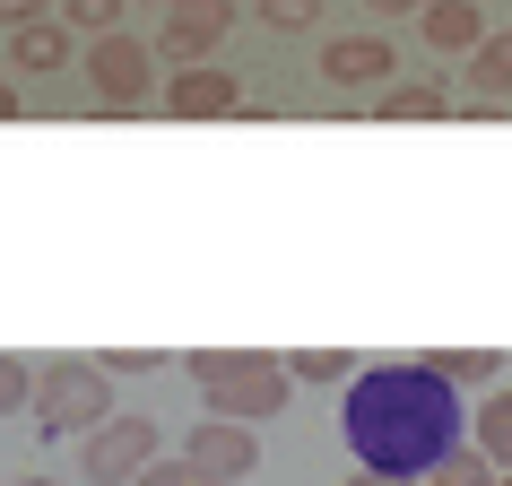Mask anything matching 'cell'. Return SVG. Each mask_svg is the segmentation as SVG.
Segmentation results:
<instances>
[{
    "label": "cell",
    "instance_id": "27",
    "mask_svg": "<svg viewBox=\"0 0 512 486\" xmlns=\"http://www.w3.org/2000/svg\"><path fill=\"white\" fill-rule=\"evenodd\" d=\"M18 486H61V478H18Z\"/></svg>",
    "mask_w": 512,
    "mask_h": 486
},
{
    "label": "cell",
    "instance_id": "24",
    "mask_svg": "<svg viewBox=\"0 0 512 486\" xmlns=\"http://www.w3.org/2000/svg\"><path fill=\"white\" fill-rule=\"evenodd\" d=\"M365 9H374L382 27H391V18H417V9H426V0H365Z\"/></svg>",
    "mask_w": 512,
    "mask_h": 486
},
{
    "label": "cell",
    "instance_id": "21",
    "mask_svg": "<svg viewBox=\"0 0 512 486\" xmlns=\"http://www.w3.org/2000/svg\"><path fill=\"white\" fill-rule=\"evenodd\" d=\"M131 486H209V478H200L191 460H165V452H157V460H148V469H139Z\"/></svg>",
    "mask_w": 512,
    "mask_h": 486
},
{
    "label": "cell",
    "instance_id": "3",
    "mask_svg": "<svg viewBox=\"0 0 512 486\" xmlns=\"http://www.w3.org/2000/svg\"><path fill=\"white\" fill-rule=\"evenodd\" d=\"M27 408H35V434H96L113 417V374L96 365V356H61V365H35V391H27Z\"/></svg>",
    "mask_w": 512,
    "mask_h": 486
},
{
    "label": "cell",
    "instance_id": "10",
    "mask_svg": "<svg viewBox=\"0 0 512 486\" xmlns=\"http://www.w3.org/2000/svg\"><path fill=\"white\" fill-rule=\"evenodd\" d=\"M512 96V27H486L469 44V113H495Z\"/></svg>",
    "mask_w": 512,
    "mask_h": 486
},
{
    "label": "cell",
    "instance_id": "16",
    "mask_svg": "<svg viewBox=\"0 0 512 486\" xmlns=\"http://www.w3.org/2000/svg\"><path fill=\"white\" fill-rule=\"evenodd\" d=\"M426 486H495V460H486L478 443H452V452L426 469Z\"/></svg>",
    "mask_w": 512,
    "mask_h": 486
},
{
    "label": "cell",
    "instance_id": "15",
    "mask_svg": "<svg viewBox=\"0 0 512 486\" xmlns=\"http://www.w3.org/2000/svg\"><path fill=\"white\" fill-rule=\"evenodd\" d=\"M460 443H478V452L495 460V469H512V382L478 400V434H460Z\"/></svg>",
    "mask_w": 512,
    "mask_h": 486
},
{
    "label": "cell",
    "instance_id": "20",
    "mask_svg": "<svg viewBox=\"0 0 512 486\" xmlns=\"http://www.w3.org/2000/svg\"><path fill=\"white\" fill-rule=\"evenodd\" d=\"M35 391V365H18V356H0V417H18Z\"/></svg>",
    "mask_w": 512,
    "mask_h": 486
},
{
    "label": "cell",
    "instance_id": "14",
    "mask_svg": "<svg viewBox=\"0 0 512 486\" xmlns=\"http://www.w3.org/2000/svg\"><path fill=\"white\" fill-rule=\"evenodd\" d=\"M417 365H426L434 382H452V391H469V382L486 391V382L504 374V348H434V356H417Z\"/></svg>",
    "mask_w": 512,
    "mask_h": 486
},
{
    "label": "cell",
    "instance_id": "11",
    "mask_svg": "<svg viewBox=\"0 0 512 486\" xmlns=\"http://www.w3.org/2000/svg\"><path fill=\"white\" fill-rule=\"evenodd\" d=\"M70 53H79V35L61 27V18H27V27H9V70H27V79L70 70Z\"/></svg>",
    "mask_w": 512,
    "mask_h": 486
},
{
    "label": "cell",
    "instance_id": "7",
    "mask_svg": "<svg viewBox=\"0 0 512 486\" xmlns=\"http://www.w3.org/2000/svg\"><path fill=\"white\" fill-rule=\"evenodd\" d=\"M183 460H191L209 486H243L252 469H261V434L235 426V417H200V426H191V443H183Z\"/></svg>",
    "mask_w": 512,
    "mask_h": 486
},
{
    "label": "cell",
    "instance_id": "1",
    "mask_svg": "<svg viewBox=\"0 0 512 486\" xmlns=\"http://www.w3.org/2000/svg\"><path fill=\"white\" fill-rule=\"evenodd\" d=\"M460 417H469L460 391L434 382L426 365H356L348 374V408H339L356 469H374V478H426L434 460L469 434Z\"/></svg>",
    "mask_w": 512,
    "mask_h": 486
},
{
    "label": "cell",
    "instance_id": "25",
    "mask_svg": "<svg viewBox=\"0 0 512 486\" xmlns=\"http://www.w3.org/2000/svg\"><path fill=\"white\" fill-rule=\"evenodd\" d=\"M348 486H426V478H374V469H356Z\"/></svg>",
    "mask_w": 512,
    "mask_h": 486
},
{
    "label": "cell",
    "instance_id": "2",
    "mask_svg": "<svg viewBox=\"0 0 512 486\" xmlns=\"http://www.w3.org/2000/svg\"><path fill=\"white\" fill-rule=\"evenodd\" d=\"M183 374L200 382V400H209V417H235V426L261 434V417H278L287 408V365H278L270 348H191Z\"/></svg>",
    "mask_w": 512,
    "mask_h": 486
},
{
    "label": "cell",
    "instance_id": "12",
    "mask_svg": "<svg viewBox=\"0 0 512 486\" xmlns=\"http://www.w3.org/2000/svg\"><path fill=\"white\" fill-rule=\"evenodd\" d=\"M417 35H426L434 53H469L486 35V9L478 0H426V9H417Z\"/></svg>",
    "mask_w": 512,
    "mask_h": 486
},
{
    "label": "cell",
    "instance_id": "19",
    "mask_svg": "<svg viewBox=\"0 0 512 486\" xmlns=\"http://www.w3.org/2000/svg\"><path fill=\"white\" fill-rule=\"evenodd\" d=\"M252 9H261L270 35H313L322 27V0H252Z\"/></svg>",
    "mask_w": 512,
    "mask_h": 486
},
{
    "label": "cell",
    "instance_id": "28",
    "mask_svg": "<svg viewBox=\"0 0 512 486\" xmlns=\"http://www.w3.org/2000/svg\"><path fill=\"white\" fill-rule=\"evenodd\" d=\"M495 486H512V469H495Z\"/></svg>",
    "mask_w": 512,
    "mask_h": 486
},
{
    "label": "cell",
    "instance_id": "5",
    "mask_svg": "<svg viewBox=\"0 0 512 486\" xmlns=\"http://www.w3.org/2000/svg\"><path fill=\"white\" fill-rule=\"evenodd\" d=\"M148 460H157V417H122L113 408L96 434H79V478L87 486H131Z\"/></svg>",
    "mask_w": 512,
    "mask_h": 486
},
{
    "label": "cell",
    "instance_id": "13",
    "mask_svg": "<svg viewBox=\"0 0 512 486\" xmlns=\"http://www.w3.org/2000/svg\"><path fill=\"white\" fill-rule=\"evenodd\" d=\"M374 113L382 122H443L452 113V87L443 79H391V87H374Z\"/></svg>",
    "mask_w": 512,
    "mask_h": 486
},
{
    "label": "cell",
    "instance_id": "9",
    "mask_svg": "<svg viewBox=\"0 0 512 486\" xmlns=\"http://www.w3.org/2000/svg\"><path fill=\"white\" fill-rule=\"evenodd\" d=\"M157 105L174 113V122H217V113L243 105V79H235V70H217V61H191V70H165Z\"/></svg>",
    "mask_w": 512,
    "mask_h": 486
},
{
    "label": "cell",
    "instance_id": "22",
    "mask_svg": "<svg viewBox=\"0 0 512 486\" xmlns=\"http://www.w3.org/2000/svg\"><path fill=\"white\" fill-rule=\"evenodd\" d=\"M96 365H105V374H157V365H165V348H105Z\"/></svg>",
    "mask_w": 512,
    "mask_h": 486
},
{
    "label": "cell",
    "instance_id": "4",
    "mask_svg": "<svg viewBox=\"0 0 512 486\" xmlns=\"http://www.w3.org/2000/svg\"><path fill=\"white\" fill-rule=\"evenodd\" d=\"M79 70H87V87H96L105 113H148L157 105V53H148V35H131V27L87 35Z\"/></svg>",
    "mask_w": 512,
    "mask_h": 486
},
{
    "label": "cell",
    "instance_id": "18",
    "mask_svg": "<svg viewBox=\"0 0 512 486\" xmlns=\"http://www.w3.org/2000/svg\"><path fill=\"white\" fill-rule=\"evenodd\" d=\"M122 9H131V0H53V18L70 35H113V27H122Z\"/></svg>",
    "mask_w": 512,
    "mask_h": 486
},
{
    "label": "cell",
    "instance_id": "26",
    "mask_svg": "<svg viewBox=\"0 0 512 486\" xmlns=\"http://www.w3.org/2000/svg\"><path fill=\"white\" fill-rule=\"evenodd\" d=\"M9 113H18V87H0V122H9Z\"/></svg>",
    "mask_w": 512,
    "mask_h": 486
},
{
    "label": "cell",
    "instance_id": "6",
    "mask_svg": "<svg viewBox=\"0 0 512 486\" xmlns=\"http://www.w3.org/2000/svg\"><path fill=\"white\" fill-rule=\"evenodd\" d=\"M235 27V0H165V27H157V70H191V61H209Z\"/></svg>",
    "mask_w": 512,
    "mask_h": 486
},
{
    "label": "cell",
    "instance_id": "8",
    "mask_svg": "<svg viewBox=\"0 0 512 486\" xmlns=\"http://www.w3.org/2000/svg\"><path fill=\"white\" fill-rule=\"evenodd\" d=\"M313 70H322L339 96H374V87L400 79V53H391V35H330Z\"/></svg>",
    "mask_w": 512,
    "mask_h": 486
},
{
    "label": "cell",
    "instance_id": "23",
    "mask_svg": "<svg viewBox=\"0 0 512 486\" xmlns=\"http://www.w3.org/2000/svg\"><path fill=\"white\" fill-rule=\"evenodd\" d=\"M53 0H0V27H27V18H44Z\"/></svg>",
    "mask_w": 512,
    "mask_h": 486
},
{
    "label": "cell",
    "instance_id": "17",
    "mask_svg": "<svg viewBox=\"0 0 512 486\" xmlns=\"http://www.w3.org/2000/svg\"><path fill=\"white\" fill-rule=\"evenodd\" d=\"M278 365H287V382H348L356 374L348 348H296V356H278Z\"/></svg>",
    "mask_w": 512,
    "mask_h": 486
}]
</instances>
